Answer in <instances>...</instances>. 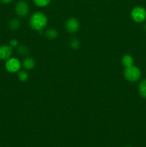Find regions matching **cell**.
Masks as SVG:
<instances>
[{
	"label": "cell",
	"mask_w": 146,
	"mask_h": 147,
	"mask_svg": "<svg viewBox=\"0 0 146 147\" xmlns=\"http://www.w3.org/2000/svg\"><path fill=\"white\" fill-rule=\"evenodd\" d=\"M48 18L44 13L36 11L31 15L29 18V25L34 30L42 32L47 27Z\"/></svg>",
	"instance_id": "1"
},
{
	"label": "cell",
	"mask_w": 146,
	"mask_h": 147,
	"mask_svg": "<svg viewBox=\"0 0 146 147\" xmlns=\"http://www.w3.org/2000/svg\"><path fill=\"white\" fill-rule=\"evenodd\" d=\"M123 76L127 81L135 83L140 80L141 77V71L137 66H135L133 65L125 68L123 71Z\"/></svg>",
	"instance_id": "2"
},
{
	"label": "cell",
	"mask_w": 146,
	"mask_h": 147,
	"mask_svg": "<svg viewBox=\"0 0 146 147\" xmlns=\"http://www.w3.org/2000/svg\"><path fill=\"white\" fill-rule=\"evenodd\" d=\"M21 67V63L17 57H10L5 63V68L9 73H18Z\"/></svg>",
	"instance_id": "3"
},
{
	"label": "cell",
	"mask_w": 146,
	"mask_h": 147,
	"mask_svg": "<svg viewBox=\"0 0 146 147\" xmlns=\"http://www.w3.org/2000/svg\"><path fill=\"white\" fill-rule=\"evenodd\" d=\"M131 17L133 21L140 23L146 20V9L142 7H135L132 9Z\"/></svg>",
	"instance_id": "4"
},
{
	"label": "cell",
	"mask_w": 146,
	"mask_h": 147,
	"mask_svg": "<svg viewBox=\"0 0 146 147\" xmlns=\"http://www.w3.org/2000/svg\"><path fill=\"white\" fill-rule=\"evenodd\" d=\"M15 12L19 17H25L29 12V7L24 1H19L15 5Z\"/></svg>",
	"instance_id": "5"
},
{
	"label": "cell",
	"mask_w": 146,
	"mask_h": 147,
	"mask_svg": "<svg viewBox=\"0 0 146 147\" xmlns=\"http://www.w3.org/2000/svg\"><path fill=\"white\" fill-rule=\"evenodd\" d=\"M80 27V22L74 17H70L65 22L66 30L70 33H75L76 32L78 31Z\"/></svg>",
	"instance_id": "6"
},
{
	"label": "cell",
	"mask_w": 146,
	"mask_h": 147,
	"mask_svg": "<svg viewBox=\"0 0 146 147\" xmlns=\"http://www.w3.org/2000/svg\"><path fill=\"white\" fill-rule=\"evenodd\" d=\"M12 55V47L10 45H0V60H7Z\"/></svg>",
	"instance_id": "7"
},
{
	"label": "cell",
	"mask_w": 146,
	"mask_h": 147,
	"mask_svg": "<svg viewBox=\"0 0 146 147\" xmlns=\"http://www.w3.org/2000/svg\"><path fill=\"white\" fill-rule=\"evenodd\" d=\"M35 60L31 57H26L21 62V66L25 70H31L35 67Z\"/></svg>",
	"instance_id": "8"
},
{
	"label": "cell",
	"mask_w": 146,
	"mask_h": 147,
	"mask_svg": "<svg viewBox=\"0 0 146 147\" xmlns=\"http://www.w3.org/2000/svg\"><path fill=\"white\" fill-rule=\"evenodd\" d=\"M122 65L124 66L125 67H130V66L133 65V63H134V59L130 55L125 54L123 56L121 60Z\"/></svg>",
	"instance_id": "9"
},
{
	"label": "cell",
	"mask_w": 146,
	"mask_h": 147,
	"mask_svg": "<svg viewBox=\"0 0 146 147\" xmlns=\"http://www.w3.org/2000/svg\"><path fill=\"white\" fill-rule=\"evenodd\" d=\"M45 35L47 39L50 40H54L58 37L59 33L57 30L54 28H49L45 31Z\"/></svg>",
	"instance_id": "10"
},
{
	"label": "cell",
	"mask_w": 146,
	"mask_h": 147,
	"mask_svg": "<svg viewBox=\"0 0 146 147\" xmlns=\"http://www.w3.org/2000/svg\"><path fill=\"white\" fill-rule=\"evenodd\" d=\"M20 25H21V22L19 19L14 18L11 19V20H9L8 23V27L11 30H17L20 27Z\"/></svg>",
	"instance_id": "11"
},
{
	"label": "cell",
	"mask_w": 146,
	"mask_h": 147,
	"mask_svg": "<svg viewBox=\"0 0 146 147\" xmlns=\"http://www.w3.org/2000/svg\"><path fill=\"white\" fill-rule=\"evenodd\" d=\"M17 52L19 55L25 57L29 53V49L28 46L25 45H20L17 47Z\"/></svg>",
	"instance_id": "12"
},
{
	"label": "cell",
	"mask_w": 146,
	"mask_h": 147,
	"mask_svg": "<svg viewBox=\"0 0 146 147\" xmlns=\"http://www.w3.org/2000/svg\"><path fill=\"white\" fill-rule=\"evenodd\" d=\"M138 92L140 96L146 99V79L142 80L138 86Z\"/></svg>",
	"instance_id": "13"
},
{
	"label": "cell",
	"mask_w": 146,
	"mask_h": 147,
	"mask_svg": "<svg viewBox=\"0 0 146 147\" xmlns=\"http://www.w3.org/2000/svg\"><path fill=\"white\" fill-rule=\"evenodd\" d=\"M18 79L21 82H26L29 79V74L26 70H19L17 74Z\"/></svg>",
	"instance_id": "14"
},
{
	"label": "cell",
	"mask_w": 146,
	"mask_h": 147,
	"mask_svg": "<svg viewBox=\"0 0 146 147\" xmlns=\"http://www.w3.org/2000/svg\"><path fill=\"white\" fill-rule=\"evenodd\" d=\"M36 6L39 7H44L49 5L51 0H33Z\"/></svg>",
	"instance_id": "15"
},
{
	"label": "cell",
	"mask_w": 146,
	"mask_h": 147,
	"mask_svg": "<svg viewBox=\"0 0 146 147\" xmlns=\"http://www.w3.org/2000/svg\"><path fill=\"white\" fill-rule=\"evenodd\" d=\"M70 45L73 50H77L80 46V42L77 38H72L70 42Z\"/></svg>",
	"instance_id": "16"
},
{
	"label": "cell",
	"mask_w": 146,
	"mask_h": 147,
	"mask_svg": "<svg viewBox=\"0 0 146 147\" xmlns=\"http://www.w3.org/2000/svg\"><path fill=\"white\" fill-rule=\"evenodd\" d=\"M9 45L11 46L12 48L14 47H17L19 45V42L17 39H11L9 41Z\"/></svg>",
	"instance_id": "17"
},
{
	"label": "cell",
	"mask_w": 146,
	"mask_h": 147,
	"mask_svg": "<svg viewBox=\"0 0 146 147\" xmlns=\"http://www.w3.org/2000/svg\"><path fill=\"white\" fill-rule=\"evenodd\" d=\"M13 0H0V1H1V3H3V4H9V3H11V1H12Z\"/></svg>",
	"instance_id": "18"
},
{
	"label": "cell",
	"mask_w": 146,
	"mask_h": 147,
	"mask_svg": "<svg viewBox=\"0 0 146 147\" xmlns=\"http://www.w3.org/2000/svg\"><path fill=\"white\" fill-rule=\"evenodd\" d=\"M144 28H145V30H146V23H145V24L144 25Z\"/></svg>",
	"instance_id": "19"
},
{
	"label": "cell",
	"mask_w": 146,
	"mask_h": 147,
	"mask_svg": "<svg viewBox=\"0 0 146 147\" xmlns=\"http://www.w3.org/2000/svg\"><path fill=\"white\" fill-rule=\"evenodd\" d=\"M126 147H132V146H126Z\"/></svg>",
	"instance_id": "20"
}]
</instances>
